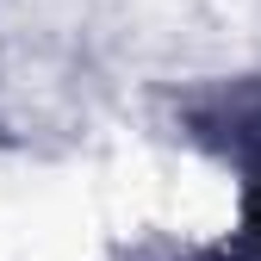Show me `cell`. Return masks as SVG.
<instances>
[{
    "label": "cell",
    "instance_id": "cell-1",
    "mask_svg": "<svg viewBox=\"0 0 261 261\" xmlns=\"http://www.w3.org/2000/svg\"><path fill=\"white\" fill-rule=\"evenodd\" d=\"M193 137L212 143L224 162L237 168V193H243V249L261 255V81L249 87H224L212 100H199L187 112Z\"/></svg>",
    "mask_w": 261,
    "mask_h": 261
},
{
    "label": "cell",
    "instance_id": "cell-2",
    "mask_svg": "<svg viewBox=\"0 0 261 261\" xmlns=\"http://www.w3.org/2000/svg\"><path fill=\"white\" fill-rule=\"evenodd\" d=\"M193 261H261L255 249H205V255H193Z\"/></svg>",
    "mask_w": 261,
    "mask_h": 261
}]
</instances>
